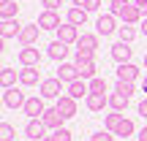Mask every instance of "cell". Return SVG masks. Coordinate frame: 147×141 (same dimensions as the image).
Listing matches in <instances>:
<instances>
[{"mask_svg": "<svg viewBox=\"0 0 147 141\" xmlns=\"http://www.w3.org/2000/svg\"><path fill=\"white\" fill-rule=\"evenodd\" d=\"M38 92H41V98H44V100H47V98L57 100V98H60V92H63V82H60L57 76H55V79H44V82L38 84Z\"/></svg>", "mask_w": 147, "mask_h": 141, "instance_id": "1", "label": "cell"}, {"mask_svg": "<svg viewBox=\"0 0 147 141\" xmlns=\"http://www.w3.org/2000/svg\"><path fill=\"white\" fill-rule=\"evenodd\" d=\"M25 92L19 87H11V90H3V106L5 109H22L25 106Z\"/></svg>", "mask_w": 147, "mask_h": 141, "instance_id": "2", "label": "cell"}, {"mask_svg": "<svg viewBox=\"0 0 147 141\" xmlns=\"http://www.w3.org/2000/svg\"><path fill=\"white\" fill-rule=\"evenodd\" d=\"M22 111H25L30 120H41L44 111H47V106H44V98H41V95H36V98H27V100H25V106H22Z\"/></svg>", "mask_w": 147, "mask_h": 141, "instance_id": "3", "label": "cell"}, {"mask_svg": "<svg viewBox=\"0 0 147 141\" xmlns=\"http://www.w3.org/2000/svg\"><path fill=\"white\" fill-rule=\"evenodd\" d=\"M55 33H57V41L68 43V46H71V43H76V41H79V35H82V33H79V27H76V25H71V22H63V25H60Z\"/></svg>", "mask_w": 147, "mask_h": 141, "instance_id": "4", "label": "cell"}, {"mask_svg": "<svg viewBox=\"0 0 147 141\" xmlns=\"http://www.w3.org/2000/svg\"><path fill=\"white\" fill-rule=\"evenodd\" d=\"M47 130L49 128L44 125V120H27V125H25V136L30 141H44L47 138Z\"/></svg>", "mask_w": 147, "mask_h": 141, "instance_id": "5", "label": "cell"}, {"mask_svg": "<svg viewBox=\"0 0 147 141\" xmlns=\"http://www.w3.org/2000/svg\"><path fill=\"white\" fill-rule=\"evenodd\" d=\"M16 60H19L22 68H27V65H41V52H38L36 46H22L19 54H16Z\"/></svg>", "mask_w": 147, "mask_h": 141, "instance_id": "6", "label": "cell"}, {"mask_svg": "<svg viewBox=\"0 0 147 141\" xmlns=\"http://www.w3.org/2000/svg\"><path fill=\"white\" fill-rule=\"evenodd\" d=\"M41 71H38V65H27V68L19 71V84L22 87H36V84H41Z\"/></svg>", "mask_w": 147, "mask_h": 141, "instance_id": "7", "label": "cell"}, {"mask_svg": "<svg viewBox=\"0 0 147 141\" xmlns=\"http://www.w3.org/2000/svg\"><path fill=\"white\" fill-rule=\"evenodd\" d=\"M95 27H98V35H112V33L120 30V27H117V16H115V14H101L98 22H95Z\"/></svg>", "mask_w": 147, "mask_h": 141, "instance_id": "8", "label": "cell"}, {"mask_svg": "<svg viewBox=\"0 0 147 141\" xmlns=\"http://www.w3.org/2000/svg\"><path fill=\"white\" fill-rule=\"evenodd\" d=\"M131 54H134V49H131V43H125V41H117L115 46H112V60H115L117 65L131 63Z\"/></svg>", "mask_w": 147, "mask_h": 141, "instance_id": "9", "label": "cell"}, {"mask_svg": "<svg viewBox=\"0 0 147 141\" xmlns=\"http://www.w3.org/2000/svg\"><path fill=\"white\" fill-rule=\"evenodd\" d=\"M57 79H60L63 84H71V82H76V79H82V76H79V65H76V63H60Z\"/></svg>", "mask_w": 147, "mask_h": 141, "instance_id": "10", "label": "cell"}, {"mask_svg": "<svg viewBox=\"0 0 147 141\" xmlns=\"http://www.w3.org/2000/svg\"><path fill=\"white\" fill-rule=\"evenodd\" d=\"M60 25H63V22H60L57 11H41V14H38V27H41V30H57Z\"/></svg>", "mask_w": 147, "mask_h": 141, "instance_id": "11", "label": "cell"}, {"mask_svg": "<svg viewBox=\"0 0 147 141\" xmlns=\"http://www.w3.org/2000/svg\"><path fill=\"white\" fill-rule=\"evenodd\" d=\"M38 33H41V27H38V22H33V25H25L19 33V38L16 41L22 43V46H33V43L38 41Z\"/></svg>", "mask_w": 147, "mask_h": 141, "instance_id": "12", "label": "cell"}, {"mask_svg": "<svg viewBox=\"0 0 147 141\" xmlns=\"http://www.w3.org/2000/svg\"><path fill=\"white\" fill-rule=\"evenodd\" d=\"M41 120H44V125H47L49 130H60V128H63V122H65V117L60 114L57 106H55V109H47V111H44Z\"/></svg>", "mask_w": 147, "mask_h": 141, "instance_id": "13", "label": "cell"}, {"mask_svg": "<svg viewBox=\"0 0 147 141\" xmlns=\"http://www.w3.org/2000/svg\"><path fill=\"white\" fill-rule=\"evenodd\" d=\"M55 106H57V111H60V114L65 117V120L76 117V100H74L71 95H60V98H57V103H55Z\"/></svg>", "mask_w": 147, "mask_h": 141, "instance_id": "14", "label": "cell"}, {"mask_svg": "<svg viewBox=\"0 0 147 141\" xmlns=\"http://www.w3.org/2000/svg\"><path fill=\"white\" fill-rule=\"evenodd\" d=\"M47 54H49V60H55V63H65L68 43H63V41H52V43L47 46Z\"/></svg>", "mask_w": 147, "mask_h": 141, "instance_id": "15", "label": "cell"}, {"mask_svg": "<svg viewBox=\"0 0 147 141\" xmlns=\"http://www.w3.org/2000/svg\"><path fill=\"white\" fill-rule=\"evenodd\" d=\"M120 19H123V25H142V11L136 8V3H128L125 5V11L120 14Z\"/></svg>", "mask_w": 147, "mask_h": 141, "instance_id": "16", "label": "cell"}, {"mask_svg": "<svg viewBox=\"0 0 147 141\" xmlns=\"http://www.w3.org/2000/svg\"><path fill=\"white\" fill-rule=\"evenodd\" d=\"M84 106L90 111H104V106H109V95H101V92H90L84 98Z\"/></svg>", "mask_w": 147, "mask_h": 141, "instance_id": "17", "label": "cell"}, {"mask_svg": "<svg viewBox=\"0 0 147 141\" xmlns=\"http://www.w3.org/2000/svg\"><path fill=\"white\" fill-rule=\"evenodd\" d=\"M22 27H25V25H19L16 19H5L3 25H0V35H3V41H8V38H19Z\"/></svg>", "mask_w": 147, "mask_h": 141, "instance_id": "18", "label": "cell"}, {"mask_svg": "<svg viewBox=\"0 0 147 141\" xmlns=\"http://www.w3.org/2000/svg\"><path fill=\"white\" fill-rule=\"evenodd\" d=\"M117 79H120V82H134V84H136L139 68H136L134 63H123V65H117Z\"/></svg>", "mask_w": 147, "mask_h": 141, "instance_id": "19", "label": "cell"}, {"mask_svg": "<svg viewBox=\"0 0 147 141\" xmlns=\"http://www.w3.org/2000/svg\"><path fill=\"white\" fill-rule=\"evenodd\" d=\"M87 14H90V11L79 8V5H71V8H68V14H65V22H71V25L82 27V25H87Z\"/></svg>", "mask_w": 147, "mask_h": 141, "instance_id": "20", "label": "cell"}, {"mask_svg": "<svg viewBox=\"0 0 147 141\" xmlns=\"http://www.w3.org/2000/svg\"><path fill=\"white\" fill-rule=\"evenodd\" d=\"M68 95H71L74 100L87 98V95H90V84L84 82V79H76V82H71V84H68Z\"/></svg>", "mask_w": 147, "mask_h": 141, "instance_id": "21", "label": "cell"}, {"mask_svg": "<svg viewBox=\"0 0 147 141\" xmlns=\"http://www.w3.org/2000/svg\"><path fill=\"white\" fill-rule=\"evenodd\" d=\"M16 82H19V71H14V68L5 65V68L0 71V87H3V90H11V87H16Z\"/></svg>", "mask_w": 147, "mask_h": 141, "instance_id": "22", "label": "cell"}, {"mask_svg": "<svg viewBox=\"0 0 147 141\" xmlns=\"http://www.w3.org/2000/svg\"><path fill=\"white\" fill-rule=\"evenodd\" d=\"M16 14H19V5H16V0H3L0 3V19H16Z\"/></svg>", "mask_w": 147, "mask_h": 141, "instance_id": "23", "label": "cell"}, {"mask_svg": "<svg viewBox=\"0 0 147 141\" xmlns=\"http://www.w3.org/2000/svg\"><path fill=\"white\" fill-rule=\"evenodd\" d=\"M128 100H131L128 95L112 92V95H109V109H112V111H125V109H128Z\"/></svg>", "mask_w": 147, "mask_h": 141, "instance_id": "24", "label": "cell"}, {"mask_svg": "<svg viewBox=\"0 0 147 141\" xmlns=\"http://www.w3.org/2000/svg\"><path fill=\"white\" fill-rule=\"evenodd\" d=\"M76 49H98V35H93V33H82L76 41Z\"/></svg>", "mask_w": 147, "mask_h": 141, "instance_id": "25", "label": "cell"}, {"mask_svg": "<svg viewBox=\"0 0 147 141\" xmlns=\"http://www.w3.org/2000/svg\"><path fill=\"white\" fill-rule=\"evenodd\" d=\"M120 122H123V111H112V114L104 117V128H106V130H112V133L117 130V125H120Z\"/></svg>", "mask_w": 147, "mask_h": 141, "instance_id": "26", "label": "cell"}, {"mask_svg": "<svg viewBox=\"0 0 147 141\" xmlns=\"http://www.w3.org/2000/svg\"><path fill=\"white\" fill-rule=\"evenodd\" d=\"M134 130H136V128H134V122L123 117V122H120V125H117L115 136H123V138H128V136H134Z\"/></svg>", "mask_w": 147, "mask_h": 141, "instance_id": "27", "label": "cell"}, {"mask_svg": "<svg viewBox=\"0 0 147 141\" xmlns=\"http://www.w3.org/2000/svg\"><path fill=\"white\" fill-rule=\"evenodd\" d=\"M117 35H120V41L134 43V38H136V27H134V25H123L120 30H117Z\"/></svg>", "mask_w": 147, "mask_h": 141, "instance_id": "28", "label": "cell"}, {"mask_svg": "<svg viewBox=\"0 0 147 141\" xmlns=\"http://www.w3.org/2000/svg\"><path fill=\"white\" fill-rule=\"evenodd\" d=\"M82 63H95L93 49H76V65H82Z\"/></svg>", "mask_w": 147, "mask_h": 141, "instance_id": "29", "label": "cell"}, {"mask_svg": "<svg viewBox=\"0 0 147 141\" xmlns=\"http://www.w3.org/2000/svg\"><path fill=\"white\" fill-rule=\"evenodd\" d=\"M0 141H16L14 125H8V122H3V125H0Z\"/></svg>", "mask_w": 147, "mask_h": 141, "instance_id": "30", "label": "cell"}, {"mask_svg": "<svg viewBox=\"0 0 147 141\" xmlns=\"http://www.w3.org/2000/svg\"><path fill=\"white\" fill-rule=\"evenodd\" d=\"M79 76H82L84 82L95 79V63H82V65H79Z\"/></svg>", "mask_w": 147, "mask_h": 141, "instance_id": "31", "label": "cell"}, {"mask_svg": "<svg viewBox=\"0 0 147 141\" xmlns=\"http://www.w3.org/2000/svg\"><path fill=\"white\" fill-rule=\"evenodd\" d=\"M90 92H101V95H106V79H101V76H95V79H90Z\"/></svg>", "mask_w": 147, "mask_h": 141, "instance_id": "32", "label": "cell"}, {"mask_svg": "<svg viewBox=\"0 0 147 141\" xmlns=\"http://www.w3.org/2000/svg\"><path fill=\"white\" fill-rule=\"evenodd\" d=\"M131 3V0H112L109 3V14H115V16H120L123 11H125V5Z\"/></svg>", "mask_w": 147, "mask_h": 141, "instance_id": "33", "label": "cell"}, {"mask_svg": "<svg viewBox=\"0 0 147 141\" xmlns=\"http://www.w3.org/2000/svg\"><path fill=\"white\" fill-rule=\"evenodd\" d=\"M115 92H123V95H128V98H131V95H134V82H120V79H117Z\"/></svg>", "mask_w": 147, "mask_h": 141, "instance_id": "34", "label": "cell"}, {"mask_svg": "<svg viewBox=\"0 0 147 141\" xmlns=\"http://www.w3.org/2000/svg\"><path fill=\"white\" fill-rule=\"evenodd\" d=\"M52 138H55V141H71V130H68V128H60V130H52Z\"/></svg>", "mask_w": 147, "mask_h": 141, "instance_id": "35", "label": "cell"}, {"mask_svg": "<svg viewBox=\"0 0 147 141\" xmlns=\"http://www.w3.org/2000/svg\"><path fill=\"white\" fill-rule=\"evenodd\" d=\"M93 141H115V133L112 130H101V133H95Z\"/></svg>", "mask_w": 147, "mask_h": 141, "instance_id": "36", "label": "cell"}, {"mask_svg": "<svg viewBox=\"0 0 147 141\" xmlns=\"http://www.w3.org/2000/svg\"><path fill=\"white\" fill-rule=\"evenodd\" d=\"M41 5H44V11H57L60 0H41Z\"/></svg>", "mask_w": 147, "mask_h": 141, "instance_id": "37", "label": "cell"}, {"mask_svg": "<svg viewBox=\"0 0 147 141\" xmlns=\"http://www.w3.org/2000/svg\"><path fill=\"white\" fill-rule=\"evenodd\" d=\"M101 8V0H87L84 3V11H98Z\"/></svg>", "mask_w": 147, "mask_h": 141, "instance_id": "38", "label": "cell"}, {"mask_svg": "<svg viewBox=\"0 0 147 141\" xmlns=\"http://www.w3.org/2000/svg\"><path fill=\"white\" fill-rule=\"evenodd\" d=\"M136 3V8L142 11V16H147V0H134Z\"/></svg>", "mask_w": 147, "mask_h": 141, "instance_id": "39", "label": "cell"}, {"mask_svg": "<svg viewBox=\"0 0 147 141\" xmlns=\"http://www.w3.org/2000/svg\"><path fill=\"white\" fill-rule=\"evenodd\" d=\"M136 111H139V114H142V117H144V120H147V98H144V100H142V103H139V106H136Z\"/></svg>", "mask_w": 147, "mask_h": 141, "instance_id": "40", "label": "cell"}, {"mask_svg": "<svg viewBox=\"0 0 147 141\" xmlns=\"http://www.w3.org/2000/svg\"><path fill=\"white\" fill-rule=\"evenodd\" d=\"M139 30H142V33H144V35H147V16H144V19H142V25H139Z\"/></svg>", "mask_w": 147, "mask_h": 141, "instance_id": "41", "label": "cell"}, {"mask_svg": "<svg viewBox=\"0 0 147 141\" xmlns=\"http://www.w3.org/2000/svg\"><path fill=\"white\" fill-rule=\"evenodd\" d=\"M139 141H147V128H142V130H139Z\"/></svg>", "mask_w": 147, "mask_h": 141, "instance_id": "42", "label": "cell"}, {"mask_svg": "<svg viewBox=\"0 0 147 141\" xmlns=\"http://www.w3.org/2000/svg\"><path fill=\"white\" fill-rule=\"evenodd\" d=\"M84 3L87 0H71V5H79V8H84Z\"/></svg>", "mask_w": 147, "mask_h": 141, "instance_id": "43", "label": "cell"}, {"mask_svg": "<svg viewBox=\"0 0 147 141\" xmlns=\"http://www.w3.org/2000/svg\"><path fill=\"white\" fill-rule=\"evenodd\" d=\"M142 90H144V92H147V76L142 79Z\"/></svg>", "mask_w": 147, "mask_h": 141, "instance_id": "44", "label": "cell"}, {"mask_svg": "<svg viewBox=\"0 0 147 141\" xmlns=\"http://www.w3.org/2000/svg\"><path fill=\"white\" fill-rule=\"evenodd\" d=\"M44 141H55V138H52V136H47V138H44Z\"/></svg>", "mask_w": 147, "mask_h": 141, "instance_id": "45", "label": "cell"}, {"mask_svg": "<svg viewBox=\"0 0 147 141\" xmlns=\"http://www.w3.org/2000/svg\"><path fill=\"white\" fill-rule=\"evenodd\" d=\"M144 68H147V54H144Z\"/></svg>", "mask_w": 147, "mask_h": 141, "instance_id": "46", "label": "cell"}, {"mask_svg": "<svg viewBox=\"0 0 147 141\" xmlns=\"http://www.w3.org/2000/svg\"><path fill=\"white\" fill-rule=\"evenodd\" d=\"M0 3H3V0H0Z\"/></svg>", "mask_w": 147, "mask_h": 141, "instance_id": "47", "label": "cell"}, {"mask_svg": "<svg viewBox=\"0 0 147 141\" xmlns=\"http://www.w3.org/2000/svg\"><path fill=\"white\" fill-rule=\"evenodd\" d=\"M90 141H93V138H90Z\"/></svg>", "mask_w": 147, "mask_h": 141, "instance_id": "48", "label": "cell"}, {"mask_svg": "<svg viewBox=\"0 0 147 141\" xmlns=\"http://www.w3.org/2000/svg\"><path fill=\"white\" fill-rule=\"evenodd\" d=\"M27 141H30V138H27Z\"/></svg>", "mask_w": 147, "mask_h": 141, "instance_id": "49", "label": "cell"}]
</instances>
